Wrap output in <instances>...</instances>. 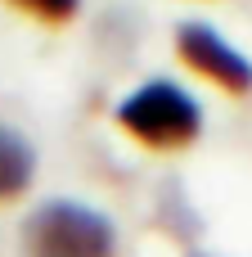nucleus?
I'll return each instance as SVG.
<instances>
[{
  "mask_svg": "<svg viewBox=\"0 0 252 257\" xmlns=\"http://www.w3.org/2000/svg\"><path fill=\"white\" fill-rule=\"evenodd\" d=\"M9 5H18L23 14H32V18H41V23H68L81 0H9Z\"/></svg>",
  "mask_w": 252,
  "mask_h": 257,
  "instance_id": "39448f33",
  "label": "nucleus"
},
{
  "mask_svg": "<svg viewBox=\"0 0 252 257\" xmlns=\"http://www.w3.org/2000/svg\"><path fill=\"white\" fill-rule=\"evenodd\" d=\"M23 253L27 257H113L117 253V230L104 212L72 203V199H54L27 217Z\"/></svg>",
  "mask_w": 252,
  "mask_h": 257,
  "instance_id": "f03ea898",
  "label": "nucleus"
},
{
  "mask_svg": "<svg viewBox=\"0 0 252 257\" xmlns=\"http://www.w3.org/2000/svg\"><path fill=\"white\" fill-rule=\"evenodd\" d=\"M32 172H36V154H32V145H27L18 131L0 126V203L18 199V194L32 185Z\"/></svg>",
  "mask_w": 252,
  "mask_h": 257,
  "instance_id": "20e7f679",
  "label": "nucleus"
},
{
  "mask_svg": "<svg viewBox=\"0 0 252 257\" xmlns=\"http://www.w3.org/2000/svg\"><path fill=\"white\" fill-rule=\"evenodd\" d=\"M176 50L198 77L216 81L221 90H230V95H248L252 90V59L234 41H225L212 23H185L176 32Z\"/></svg>",
  "mask_w": 252,
  "mask_h": 257,
  "instance_id": "7ed1b4c3",
  "label": "nucleus"
},
{
  "mask_svg": "<svg viewBox=\"0 0 252 257\" xmlns=\"http://www.w3.org/2000/svg\"><path fill=\"white\" fill-rule=\"evenodd\" d=\"M117 126L149 149H185L203 136V108L176 81H144L117 104Z\"/></svg>",
  "mask_w": 252,
  "mask_h": 257,
  "instance_id": "f257e3e1",
  "label": "nucleus"
}]
</instances>
